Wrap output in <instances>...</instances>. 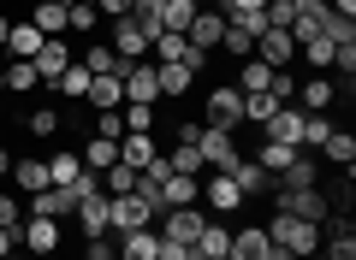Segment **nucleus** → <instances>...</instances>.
<instances>
[{"instance_id":"f257e3e1","label":"nucleus","mask_w":356,"mask_h":260,"mask_svg":"<svg viewBox=\"0 0 356 260\" xmlns=\"http://www.w3.org/2000/svg\"><path fill=\"white\" fill-rule=\"evenodd\" d=\"M273 213H291V219H309V225H321V219L332 213V196H321L315 184H309V189L273 184Z\"/></svg>"},{"instance_id":"f03ea898","label":"nucleus","mask_w":356,"mask_h":260,"mask_svg":"<svg viewBox=\"0 0 356 260\" xmlns=\"http://www.w3.org/2000/svg\"><path fill=\"white\" fill-rule=\"evenodd\" d=\"M149 42H154V30L149 24H137V18H107V48L119 53V60H149Z\"/></svg>"},{"instance_id":"7ed1b4c3","label":"nucleus","mask_w":356,"mask_h":260,"mask_svg":"<svg viewBox=\"0 0 356 260\" xmlns=\"http://www.w3.org/2000/svg\"><path fill=\"white\" fill-rule=\"evenodd\" d=\"M72 219H77V231L89 236V243H102L107 231H113V196H102V189H95V196H83L72 207Z\"/></svg>"},{"instance_id":"20e7f679","label":"nucleus","mask_w":356,"mask_h":260,"mask_svg":"<svg viewBox=\"0 0 356 260\" xmlns=\"http://www.w3.org/2000/svg\"><path fill=\"white\" fill-rule=\"evenodd\" d=\"M196 154H202L208 172H226V166L238 160V137H232V130H214V124H202V130H196Z\"/></svg>"},{"instance_id":"39448f33","label":"nucleus","mask_w":356,"mask_h":260,"mask_svg":"<svg viewBox=\"0 0 356 260\" xmlns=\"http://www.w3.org/2000/svg\"><path fill=\"white\" fill-rule=\"evenodd\" d=\"M208 124H214V130H238V124H243V95L232 83L208 89Z\"/></svg>"},{"instance_id":"423d86ee","label":"nucleus","mask_w":356,"mask_h":260,"mask_svg":"<svg viewBox=\"0 0 356 260\" xmlns=\"http://www.w3.org/2000/svg\"><path fill=\"white\" fill-rule=\"evenodd\" d=\"M250 60H261V65H273V71H285V65L297 60V36H291V30H261Z\"/></svg>"},{"instance_id":"0eeeda50","label":"nucleus","mask_w":356,"mask_h":260,"mask_svg":"<svg viewBox=\"0 0 356 260\" xmlns=\"http://www.w3.org/2000/svg\"><path fill=\"white\" fill-rule=\"evenodd\" d=\"M220 36H226V12H214V6H196V18H191V30H184V42H191L196 53H214Z\"/></svg>"},{"instance_id":"6e6552de","label":"nucleus","mask_w":356,"mask_h":260,"mask_svg":"<svg viewBox=\"0 0 356 260\" xmlns=\"http://www.w3.org/2000/svg\"><path fill=\"white\" fill-rule=\"evenodd\" d=\"M202 207H166L161 213V236L166 243H196V236H202Z\"/></svg>"},{"instance_id":"1a4fd4ad","label":"nucleus","mask_w":356,"mask_h":260,"mask_svg":"<svg viewBox=\"0 0 356 260\" xmlns=\"http://www.w3.org/2000/svg\"><path fill=\"white\" fill-rule=\"evenodd\" d=\"M72 207H77V196L65 184H48V189H36V196H30V219H72Z\"/></svg>"},{"instance_id":"9d476101","label":"nucleus","mask_w":356,"mask_h":260,"mask_svg":"<svg viewBox=\"0 0 356 260\" xmlns=\"http://www.w3.org/2000/svg\"><path fill=\"white\" fill-rule=\"evenodd\" d=\"M24 254H60V219H24V236H18Z\"/></svg>"},{"instance_id":"9b49d317","label":"nucleus","mask_w":356,"mask_h":260,"mask_svg":"<svg viewBox=\"0 0 356 260\" xmlns=\"http://www.w3.org/2000/svg\"><path fill=\"white\" fill-rule=\"evenodd\" d=\"M303 119H309L303 107H280V112H273V119L261 124V137L285 142V148H303Z\"/></svg>"},{"instance_id":"f8f14e48","label":"nucleus","mask_w":356,"mask_h":260,"mask_svg":"<svg viewBox=\"0 0 356 260\" xmlns=\"http://www.w3.org/2000/svg\"><path fill=\"white\" fill-rule=\"evenodd\" d=\"M125 101H137V107H154V101H161L154 60H131V71H125Z\"/></svg>"},{"instance_id":"ddd939ff","label":"nucleus","mask_w":356,"mask_h":260,"mask_svg":"<svg viewBox=\"0 0 356 260\" xmlns=\"http://www.w3.org/2000/svg\"><path fill=\"white\" fill-rule=\"evenodd\" d=\"M332 95H339V77H303V83H297V101L291 107H303V112H327L332 107Z\"/></svg>"},{"instance_id":"4468645a","label":"nucleus","mask_w":356,"mask_h":260,"mask_svg":"<svg viewBox=\"0 0 356 260\" xmlns=\"http://www.w3.org/2000/svg\"><path fill=\"white\" fill-rule=\"evenodd\" d=\"M30 65H36L42 83H54V77L72 65V48H65V36H42V48H36V60H30Z\"/></svg>"},{"instance_id":"2eb2a0df","label":"nucleus","mask_w":356,"mask_h":260,"mask_svg":"<svg viewBox=\"0 0 356 260\" xmlns=\"http://www.w3.org/2000/svg\"><path fill=\"white\" fill-rule=\"evenodd\" d=\"M154 225V207L137 196H113V231H149Z\"/></svg>"},{"instance_id":"dca6fc26","label":"nucleus","mask_w":356,"mask_h":260,"mask_svg":"<svg viewBox=\"0 0 356 260\" xmlns=\"http://www.w3.org/2000/svg\"><path fill=\"white\" fill-rule=\"evenodd\" d=\"M202 201H208L214 213H238V207H243V189L232 184L226 172H214V177H202Z\"/></svg>"},{"instance_id":"f3484780","label":"nucleus","mask_w":356,"mask_h":260,"mask_svg":"<svg viewBox=\"0 0 356 260\" xmlns=\"http://www.w3.org/2000/svg\"><path fill=\"white\" fill-rule=\"evenodd\" d=\"M267 225H238L232 231V260H267Z\"/></svg>"},{"instance_id":"a211bd4d","label":"nucleus","mask_w":356,"mask_h":260,"mask_svg":"<svg viewBox=\"0 0 356 260\" xmlns=\"http://www.w3.org/2000/svg\"><path fill=\"white\" fill-rule=\"evenodd\" d=\"M196 201H202V177H166V184H161V213L166 207H196Z\"/></svg>"},{"instance_id":"6ab92c4d","label":"nucleus","mask_w":356,"mask_h":260,"mask_svg":"<svg viewBox=\"0 0 356 260\" xmlns=\"http://www.w3.org/2000/svg\"><path fill=\"white\" fill-rule=\"evenodd\" d=\"M83 101H89L95 112H119V107H125V77H95Z\"/></svg>"},{"instance_id":"aec40b11","label":"nucleus","mask_w":356,"mask_h":260,"mask_svg":"<svg viewBox=\"0 0 356 260\" xmlns=\"http://www.w3.org/2000/svg\"><path fill=\"white\" fill-rule=\"evenodd\" d=\"M83 65H89V77H125V71H131V60H119V53L107 48V42H89Z\"/></svg>"},{"instance_id":"412c9836","label":"nucleus","mask_w":356,"mask_h":260,"mask_svg":"<svg viewBox=\"0 0 356 260\" xmlns=\"http://www.w3.org/2000/svg\"><path fill=\"white\" fill-rule=\"evenodd\" d=\"M226 177H232V184L243 189V196H261V189H273V177H267V172H261L255 160H243V154H238V160L226 166Z\"/></svg>"},{"instance_id":"4be33fe9","label":"nucleus","mask_w":356,"mask_h":260,"mask_svg":"<svg viewBox=\"0 0 356 260\" xmlns=\"http://www.w3.org/2000/svg\"><path fill=\"white\" fill-rule=\"evenodd\" d=\"M119 160L143 172V166L154 160V130H125V137H119Z\"/></svg>"},{"instance_id":"5701e85b","label":"nucleus","mask_w":356,"mask_h":260,"mask_svg":"<svg viewBox=\"0 0 356 260\" xmlns=\"http://www.w3.org/2000/svg\"><path fill=\"white\" fill-rule=\"evenodd\" d=\"M13 189L18 196H36V189H48V160H13Z\"/></svg>"},{"instance_id":"b1692460","label":"nucleus","mask_w":356,"mask_h":260,"mask_svg":"<svg viewBox=\"0 0 356 260\" xmlns=\"http://www.w3.org/2000/svg\"><path fill=\"white\" fill-rule=\"evenodd\" d=\"M89 83H95V77H89V65H83V60H72L48 89H60V101H83V95H89Z\"/></svg>"},{"instance_id":"393cba45","label":"nucleus","mask_w":356,"mask_h":260,"mask_svg":"<svg viewBox=\"0 0 356 260\" xmlns=\"http://www.w3.org/2000/svg\"><path fill=\"white\" fill-rule=\"evenodd\" d=\"M149 48H154V65H184V60H191V42L178 36V30H154Z\"/></svg>"},{"instance_id":"a878e982","label":"nucleus","mask_w":356,"mask_h":260,"mask_svg":"<svg viewBox=\"0 0 356 260\" xmlns=\"http://www.w3.org/2000/svg\"><path fill=\"white\" fill-rule=\"evenodd\" d=\"M77 154H83V172H107L119 160V137H89Z\"/></svg>"},{"instance_id":"bb28decb","label":"nucleus","mask_w":356,"mask_h":260,"mask_svg":"<svg viewBox=\"0 0 356 260\" xmlns=\"http://www.w3.org/2000/svg\"><path fill=\"white\" fill-rule=\"evenodd\" d=\"M280 184H291V189H309V184H321V160L297 148V154H291V166L280 172Z\"/></svg>"},{"instance_id":"cd10ccee","label":"nucleus","mask_w":356,"mask_h":260,"mask_svg":"<svg viewBox=\"0 0 356 260\" xmlns=\"http://www.w3.org/2000/svg\"><path fill=\"white\" fill-rule=\"evenodd\" d=\"M161 231H119V260H154Z\"/></svg>"},{"instance_id":"c85d7f7f","label":"nucleus","mask_w":356,"mask_h":260,"mask_svg":"<svg viewBox=\"0 0 356 260\" xmlns=\"http://www.w3.org/2000/svg\"><path fill=\"white\" fill-rule=\"evenodd\" d=\"M154 83H161V95H191V89H196V71H191V65H154Z\"/></svg>"},{"instance_id":"c756f323","label":"nucleus","mask_w":356,"mask_h":260,"mask_svg":"<svg viewBox=\"0 0 356 260\" xmlns=\"http://www.w3.org/2000/svg\"><path fill=\"white\" fill-rule=\"evenodd\" d=\"M0 83L13 89V95H30V89H42V77H36L30 60H6V65H0Z\"/></svg>"},{"instance_id":"7c9ffc66","label":"nucleus","mask_w":356,"mask_h":260,"mask_svg":"<svg viewBox=\"0 0 356 260\" xmlns=\"http://www.w3.org/2000/svg\"><path fill=\"white\" fill-rule=\"evenodd\" d=\"M30 24H36L42 36H65V0H36Z\"/></svg>"},{"instance_id":"2f4dec72","label":"nucleus","mask_w":356,"mask_h":260,"mask_svg":"<svg viewBox=\"0 0 356 260\" xmlns=\"http://www.w3.org/2000/svg\"><path fill=\"white\" fill-rule=\"evenodd\" d=\"M291 154H297V148H285V142H273V137H261V154H250V160L261 166L267 177H280L285 166H291Z\"/></svg>"},{"instance_id":"473e14b6","label":"nucleus","mask_w":356,"mask_h":260,"mask_svg":"<svg viewBox=\"0 0 356 260\" xmlns=\"http://www.w3.org/2000/svg\"><path fill=\"white\" fill-rule=\"evenodd\" d=\"M36 48H42V30L30 24H13V36H6V53H13V60H36Z\"/></svg>"},{"instance_id":"72a5a7b5","label":"nucleus","mask_w":356,"mask_h":260,"mask_svg":"<svg viewBox=\"0 0 356 260\" xmlns=\"http://www.w3.org/2000/svg\"><path fill=\"white\" fill-rule=\"evenodd\" d=\"M273 83V65H261V60H243V71H238V95H261V89Z\"/></svg>"},{"instance_id":"f704fd0d","label":"nucleus","mask_w":356,"mask_h":260,"mask_svg":"<svg viewBox=\"0 0 356 260\" xmlns=\"http://www.w3.org/2000/svg\"><path fill=\"white\" fill-rule=\"evenodd\" d=\"M137 189V166H125V160H113L102 172V196H131Z\"/></svg>"},{"instance_id":"c9c22d12","label":"nucleus","mask_w":356,"mask_h":260,"mask_svg":"<svg viewBox=\"0 0 356 260\" xmlns=\"http://www.w3.org/2000/svg\"><path fill=\"white\" fill-rule=\"evenodd\" d=\"M321 154H327L332 166H344V172H350V166H356V137H350V130H332V137L321 142Z\"/></svg>"},{"instance_id":"e433bc0d","label":"nucleus","mask_w":356,"mask_h":260,"mask_svg":"<svg viewBox=\"0 0 356 260\" xmlns=\"http://www.w3.org/2000/svg\"><path fill=\"white\" fill-rule=\"evenodd\" d=\"M196 254H202V260H214V254H232V231H226V225H202V236H196Z\"/></svg>"},{"instance_id":"4c0bfd02","label":"nucleus","mask_w":356,"mask_h":260,"mask_svg":"<svg viewBox=\"0 0 356 260\" xmlns=\"http://www.w3.org/2000/svg\"><path fill=\"white\" fill-rule=\"evenodd\" d=\"M166 166H172L178 177H202L208 166H202V154H196V142H178L172 154H166Z\"/></svg>"},{"instance_id":"58836bf2","label":"nucleus","mask_w":356,"mask_h":260,"mask_svg":"<svg viewBox=\"0 0 356 260\" xmlns=\"http://www.w3.org/2000/svg\"><path fill=\"white\" fill-rule=\"evenodd\" d=\"M77 172H83V154H72V148L48 154V184H72Z\"/></svg>"},{"instance_id":"ea45409f","label":"nucleus","mask_w":356,"mask_h":260,"mask_svg":"<svg viewBox=\"0 0 356 260\" xmlns=\"http://www.w3.org/2000/svg\"><path fill=\"white\" fill-rule=\"evenodd\" d=\"M102 12H95V0H65V30H95Z\"/></svg>"},{"instance_id":"a19ab883","label":"nucleus","mask_w":356,"mask_h":260,"mask_svg":"<svg viewBox=\"0 0 356 260\" xmlns=\"http://www.w3.org/2000/svg\"><path fill=\"white\" fill-rule=\"evenodd\" d=\"M191 18H196V0H166V12H161V30H191Z\"/></svg>"},{"instance_id":"79ce46f5","label":"nucleus","mask_w":356,"mask_h":260,"mask_svg":"<svg viewBox=\"0 0 356 260\" xmlns=\"http://www.w3.org/2000/svg\"><path fill=\"white\" fill-rule=\"evenodd\" d=\"M24 130H30V137H42V142L60 137V107H36V112L24 119Z\"/></svg>"},{"instance_id":"37998d69","label":"nucleus","mask_w":356,"mask_h":260,"mask_svg":"<svg viewBox=\"0 0 356 260\" xmlns=\"http://www.w3.org/2000/svg\"><path fill=\"white\" fill-rule=\"evenodd\" d=\"M332 130H339V124H332L327 112H309V119H303V148H321V142H327Z\"/></svg>"},{"instance_id":"c03bdc74","label":"nucleus","mask_w":356,"mask_h":260,"mask_svg":"<svg viewBox=\"0 0 356 260\" xmlns=\"http://www.w3.org/2000/svg\"><path fill=\"white\" fill-rule=\"evenodd\" d=\"M273 112H280V101L267 95V89H261V95H243V119H250V124H267Z\"/></svg>"},{"instance_id":"a18cd8bd","label":"nucleus","mask_w":356,"mask_h":260,"mask_svg":"<svg viewBox=\"0 0 356 260\" xmlns=\"http://www.w3.org/2000/svg\"><path fill=\"white\" fill-rule=\"evenodd\" d=\"M297 48H303V60L327 77V65H332V42H327V36H309V42H297Z\"/></svg>"},{"instance_id":"49530a36","label":"nucleus","mask_w":356,"mask_h":260,"mask_svg":"<svg viewBox=\"0 0 356 260\" xmlns=\"http://www.w3.org/2000/svg\"><path fill=\"white\" fill-rule=\"evenodd\" d=\"M119 124H125V130H154V107H137V101H125V107H119Z\"/></svg>"},{"instance_id":"de8ad7c7","label":"nucleus","mask_w":356,"mask_h":260,"mask_svg":"<svg viewBox=\"0 0 356 260\" xmlns=\"http://www.w3.org/2000/svg\"><path fill=\"white\" fill-rule=\"evenodd\" d=\"M161 12H166V0H131V18L149 30H161Z\"/></svg>"},{"instance_id":"09e8293b","label":"nucleus","mask_w":356,"mask_h":260,"mask_svg":"<svg viewBox=\"0 0 356 260\" xmlns=\"http://www.w3.org/2000/svg\"><path fill=\"white\" fill-rule=\"evenodd\" d=\"M24 219L30 213L18 207V196H0V231H24Z\"/></svg>"},{"instance_id":"8fccbe9b","label":"nucleus","mask_w":356,"mask_h":260,"mask_svg":"<svg viewBox=\"0 0 356 260\" xmlns=\"http://www.w3.org/2000/svg\"><path fill=\"white\" fill-rule=\"evenodd\" d=\"M95 137H125V124H119V112H102V119H95Z\"/></svg>"},{"instance_id":"3c124183","label":"nucleus","mask_w":356,"mask_h":260,"mask_svg":"<svg viewBox=\"0 0 356 260\" xmlns=\"http://www.w3.org/2000/svg\"><path fill=\"white\" fill-rule=\"evenodd\" d=\"M261 6H267V0H226L220 12H226V18H243V12H261Z\"/></svg>"},{"instance_id":"603ef678","label":"nucleus","mask_w":356,"mask_h":260,"mask_svg":"<svg viewBox=\"0 0 356 260\" xmlns=\"http://www.w3.org/2000/svg\"><path fill=\"white\" fill-rule=\"evenodd\" d=\"M95 12H102V18H125L131 0H95Z\"/></svg>"},{"instance_id":"864d4df0","label":"nucleus","mask_w":356,"mask_h":260,"mask_svg":"<svg viewBox=\"0 0 356 260\" xmlns=\"http://www.w3.org/2000/svg\"><path fill=\"white\" fill-rule=\"evenodd\" d=\"M18 236H24V231H0V260H6V254L18 248Z\"/></svg>"},{"instance_id":"5fc2aeb1","label":"nucleus","mask_w":356,"mask_h":260,"mask_svg":"<svg viewBox=\"0 0 356 260\" xmlns=\"http://www.w3.org/2000/svg\"><path fill=\"white\" fill-rule=\"evenodd\" d=\"M89 260H119V248H107V243H89Z\"/></svg>"},{"instance_id":"6e6d98bb","label":"nucleus","mask_w":356,"mask_h":260,"mask_svg":"<svg viewBox=\"0 0 356 260\" xmlns=\"http://www.w3.org/2000/svg\"><path fill=\"white\" fill-rule=\"evenodd\" d=\"M6 36H13V18H6V12H0V48H6Z\"/></svg>"},{"instance_id":"4d7b16f0","label":"nucleus","mask_w":356,"mask_h":260,"mask_svg":"<svg viewBox=\"0 0 356 260\" xmlns=\"http://www.w3.org/2000/svg\"><path fill=\"white\" fill-rule=\"evenodd\" d=\"M6 172H13V154H6V142H0V177H6Z\"/></svg>"},{"instance_id":"13d9d810","label":"nucleus","mask_w":356,"mask_h":260,"mask_svg":"<svg viewBox=\"0 0 356 260\" xmlns=\"http://www.w3.org/2000/svg\"><path fill=\"white\" fill-rule=\"evenodd\" d=\"M267 260H297V254H291V248H267Z\"/></svg>"},{"instance_id":"bf43d9fd","label":"nucleus","mask_w":356,"mask_h":260,"mask_svg":"<svg viewBox=\"0 0 356 260\" xmlns=\"http://www.w3.org/2000/svg\"><path fill=\"white\" fill-rule=\"evenodd\" d=\"M0 142H6V124H0Z\"/></svg>"},{"instance_id":"052dcab7","label":"nucleus","mask_w":356,"mask_h":260,"mask_svg":"<svg viewBox=\"0 0 356 260\" xmlns=\"http://www.w3.org/2000/svg\"><path fill=\"white\" fill-rule=\"evenodd\" d=\"M6 260H24V254H6Z\"/></svg>"},{"instance_id":"680f3d73","label":"nucleus","mask_w":356,"mask_h":260,"mask_svg":"<svg viewBox=\"0 0 356 260\" xmlns=\"http://www.w3.org/2000/svg\"><path fill=\"white\" fill-rule=\"evenodd\" d=\"M214 260H232V254H214Z\"/></svg>"},{"instance_id":"e2e57ef3","label":"nucleus","mask_w":356,"mask_h":260,"mask_svg":"<svg viewBox=\"0 0 356 260\" xmlns=\"http://www.w3.org/2000/svg\"><path fill=\"white\" fill-rule=\"evenodd\" d=\"M0 95H6V83H0Z\"/></svg>"},{"instance_id":"0e129e2a","label":"nucleus","mask_w":356,"mask_h":260,"mask_svg":"<svg viewBox=\"0 0 356 260\" xmlns=\"http://www.w3.org/2000/svg\"><path fill=\"white\" fill-rule=\"evenodd\" d=\"M196 6H202V0H196Z\"/></svg>"}]
</instances>
